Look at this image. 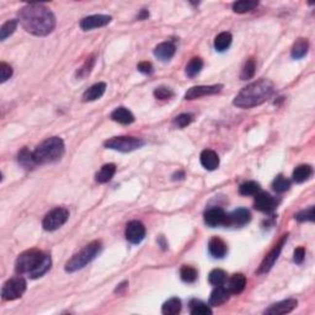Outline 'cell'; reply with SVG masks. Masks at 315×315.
Instances as JSON below:
<instances>
[{"label": "cell", "mask_w": 315, "mask_h": 315, "mask_svg": "<svg viewBox=\"0 0 315 315\" xmlns=\"http://www.w3.org/2000/svg\"><path fill=\"white\" fill-rule=\"evenodd\" d=\"M21 26L35 36H47L54 30L55 16L42 4H29L18 13Z\"/></svg>", "instance_id": "6da1fadb"}, {"label": "cell", "mask_w": 315, "mask_h": 315, "mask_svg": "<svg viewBox=\"0 0 315 315\" xmlns=\"http://www.w3.org/2000/svg\"><path fill=\"white\" fill-rule=\"evenodd\" d=\"M51 266L52 259L50 255L38 249H31L18 255L15 262V271L18 275H29L30 279L36 280L47 273Z\"/></svg>", "instance_id": "7a4b0ae2"}, {"label": "cell", "mask_w": 315, "mask_h": 315, "mask_svg": "<svg viewBox=\"0 0 315 315\" xmlns=\"http://www.w3.org/2000/svg\"><path fill=\"white\" fill-rule=\"evenodd\" d=\"M275 92V85L268 79H260L258 82L246 85L234 99V106L240 108H251L268 100Z\"/></svg>", "instance_id": "3957f363"}, {"label": "cell", "mask_w": 315, "mask_h": 315, "mask_svg": "<svg viewBox=\"0 0 315 315\" xmlns=\"http://www.w3.org/2000/svg\"><path fill=\"white\" fill-rule=\"evenodd\" d=\"M66 152V145L59 137H51L43 140L34 150L37 164H50L59 160Z\"/></svg>", "instance_id": "277c9868"}, {"label": "cell", "mask_w": 315, "mask_h": 315, "mask_svg": "<svg viewBox=\"0 0 315 315\" xmlns=\"http://www.w3.org/2000/svg\"><path fill=\"white\" fill-rule=\"evenodd\" d=\"M101 250V243L99 240L91 242L90 244H88L84 249H82L78 254H75L73 258L69 261H67L66 263V271L67 272H75L78 270H82L83 267L91 262L97 256V254Z\"/></svg>", "instance_id": "5b68a950"}, {"label": "cell", "mask_w": 315, "mask_h": 315, "mask_svg": "<svg viewBox=\"0 0 315 315\" xmlns=\"http://www.w3.org/2000/svg\"><path fill=\"white\" fill-rule=\"evenodd\" d=\"M105 148L107 149L118 150L122 153L133 152L136 149H140V147L144 145V142L140 138H134V137H113L111 140H107L104 143Z\"/></svg>", "instance_id": "8992f818"}, {"label": "cell", "mask_w": 315, "mask_h": 315, "mask_svg": "<svg viewBox=\"0 0 315 315\" xmlns=\"http://www.w3.org/2000/svg\"><path fill=\"white\" fill-rule=\"evenodd\" d=\"M26 280L21 276H16L5 282L1 289V297L4 300H15L22 297L26 291Z\"/></svg>", "instance_id": "52a82bcc"}, {"label": "cell", "mask_w": 315, "mask_h": 315, "mask_svg": "<svg viewBox=\"0 0 315 315\" xmlns=\"http://www.w3.org/2000/svg\"><path fill=\"white\" fill-rule=\"evenodd\" d=\"M69 218V210L64 207H58L51 210L50 213L46 214L43 218L42 227L45 230L53 231L57 230L58 228H61L62 226L67 223Z\"/></svg>", "instance_id": "ba28073f"}, {"label": "cell", "mask_w": 315, "mask_h": 315, "mask_svg": "<svg viewBox=\"0 0 315 315\" xmlns=\"http://www.w3.org/2000/svg\"><path fill=\"white\" fill-rule=\"evenodd\" d=\"M287 236H288V234H284V235H282L281 240H280V242L277 243V244H276L272 249H271V251L268 252L267 255H266L265 259L262 260V262H261L260 267H259V270H258L259 275L267 273L268 271L273 267L275 262L277 261V259H279L280 254H281L282 249H283V245L286 244Z\"/></svg>", "instance_id": "9c48e42d"}, {"label": "cell", "mask_w": 315, "mask_h": 315, "mask_svg": "<svg viewBox=\"0 0 315 315\" xmlns=\"http://www.w3.org/2000/svg\"><path fill=\"white\" fill-rule=\"evenodd\" d=\"M223 89V85H200V87H193L187 90L185 94V100H194V99H200L202 96L207 95L218 94Z\"/></svg>", "instance_id": "30bf717a"}, {"label": "cell", "mask_w": 315, "mask_h": 315, "mask_svg": "<svg viewBox=\"0 0 315 315\" xmlns=\"http://www.w3.org/2000/svg\"><path fill=\"white\" fill-rule=\"evenodd\" d=\"M126 239L132 244H140L145 236V227L138 221H132L126 227Z\"/></svg>", "instance_id": "8fae6325"}, {"label": "cell", "mask_w": 315, "mask_h": 315, "mask_svg": "<svg viewBox=\"0 0 315 315\" xmlns=\"http://www.w3.org/2000/svg\"><path fill=\"white\" fill-rule=\"evenodd\" d=\"M251 221V214L246 208H238L231 213H227L226 227H243Z\"/></svg>", "instance_id": "7c38bea8"}, {"label": "cell", "mask_w": 315, "mask_h": 315, "mask_svg": "<svg viewBox=\"0 0 315 315\" xmlns=\"http://www.w3.org/2000/svg\"><path fill=\"white\" fill-rule=\"evenodd\" d=\"M112 20V18L108 15H91L82 18L80 21V29L83 31H90L92 29H99L108 25Z\"/></svg>", "instance_id": "4fadbf2b"}, {"label": "cell", "mask_w": 315, "mask_h": 315, "mask_svg": "<svg viewBox=\"0 0 315 315\" xmlns=\"http://www.w3.org/2000/svg\"><path fill=\"white\" fill-rule=\"evenodd\" d=\"M254 208L263 213H271L276 208V200L267 192H259L255 194Z\"/></svg>", "instance_id": "5bb4252c"}, {"label": "cell", "mask_w": 315, "mask_h": 315, "mask_svg": "<svg viewBox=\"0 0 315 315\" xmlns=\"http://www.w3.org/2000/svg\"><path fill=\"white\" fill-rule=\"evenodd\" d=\"M227 213L221 207H213L206 210L205 223L210 228L218 226H226Z\"/></svg>", "instance_id": "9a60e30c"}, {"label": "cell", "mask_w": 315, "mask_h": 315, "mask_svg": "<svg viewBox=\"0 0 315 315\" xmlns=\"http://www.w3.org/2000/svg\"><path fill=\"white\" fill-rule=\"evenodd\" d=\"M298 302L296 299H286L282 302L276 303L272 304L270 308L265 310V314L267 315H283L288 314L292 310H294L297 308Z\"/></svg>", "instance_id": "2e32d148"}, {"label": "cell", "mask_w": 315, "mask_h": 315, "mask_svg": "<svg viewBox=\"0 0 315 315\" xmlns=\"http://www.w3.org/2000/svg\"><path fill=\"white\" fill-rule=\"evenodd\" d=\"M246 287V277L243 273H235L228 280L226 284V288L228 289L230 294H239Z\"/></svg>", "instance_id": "e0dca14e"}, {"label": "cell", "mask_w": 315, "mask_h": 315, "mask_svg": "<svg viewBox=\"0 0 315 315\" xmlns=\"http://www.w3.org/2000/svg\"><path fill=\"white\" fill-rule=\"evenodd\" d=\"M229 296H230V293L226 288V286H217L214 291L210 293L208 304L212 305V307H219V305L224 304L229 299Z\"/></svg>", "instance_id": "ac0fdd59"}, {"label": "cell", "mask_w": 315, "mask_h": 315, "mask_svg": "<svg viewBox=\"0 0 315 315\" xmlns=\"http://www.w3.org/2000/svg\"><path fill=\"white\" fill-rule=\"evenodd\" d=\"M208 250H210V254L212 255L213 258L215 259H222L224 258L228 252V247H227V244L221 239V238H212L208 243Z\"/></svg>", "instance_id": "d6986e66"}, {"label": "cell", "mask_w": 315, "mask_h": 315, "mask_svg": "<svg viewBox=\"0 0 315 315\" xmlns=\"http://www.w3.org/2000/svg\"><path fill=\"white\" fill-rule=\"evenodd\" d=\"M201 164L207 170H215L219 166V157L214 150L206 149L201 153Z\"/></svg>", "instance_id": "ffe728a7"}, {"label": "cell", "mask_w": 315, "mask_h": 315, "mask_svg": "<svg viewBox=\"0 0 315 315\" xmlns=\"http://www.w3.org/2000/svg\"><path fill=\"white\" fill-rule=\"evenodd\" d=\"M176 52L175 45L171 42H163L159 43V45L155 47L154 50V55L158 58V59H160V61H169L171 58L174 57Z\"/></svg>", "instance_id": "44dd1931"}, {"label": "cell", "mask_w": 315, "mask_h": 315, "mask_svg": "<svg viewBox=\"0 0 315 315\" xmlns=\"http://www.w3.org/2000/svg\"><path fill=\"white\" fill-rule=\"evenodd\" d=\"M106 84L105 83H96L92 87H90L87 91L83 94V101L89 103V101H95L97 99H100L104 94H105Z\"/></svg>", "instance_id": "7402d4cb"}, {"label": "cell", "mask_w": 315, "mask_h": 315, "mask_svg": "<svg viewBox=\"0 0 315 315\" xmlns=\"http://www.w3.org/2000/svg\"><path fill=\"white\" fill-rule=\"evenodd\" d=\"M111 118L115 122H118L121 124H131L134 122V116L133 113L129 110H127L126 107H118L115 111H112L111 113Z\"/></svg>", "instance_id": "603a6c76"}, {"label": "cell", "mask_w": 315, "mask_h": 315, "mask_svg": "<svg viewBox=\"0 0 315 315\" xmlns=\"http://www.w3.org/2000/svg\"><path fill=\"white\" fill-rule=\"evenodd\" d=\"M313 175V168L310 165H299L294 169L292 177L296 184H303L309 180Z\"/></svg>", "instance_id": "cb8c5ba5"}, {"label": "cell", "mask_w": 315, "mask_h": 315, "mask_svg": "<svg viewBox=\"0 0 315 315\" xmlns=\"http://www.w3.org/2000/svg\"><path fill=\"white\" fill-rule=\"evenodd\" d=\"M308 50H309V42H308V39L298 38L297 41L294 42L293 47H292V58H294V59H300V58H303L307 54Z\"/></svg>", "instance_id": "d4e9b609"}, {"label": "cell", "mask_w": 315, "mask_h": 315, "mask_svg": "<svg viewBox=\"0 0 315 315\" xmlns=\"http://www.w3.org/2000/svg\"><path fill=\"white\" fill-rule=\"evenodd\" d=\"M18 160L20 163V165L24 166L25 169H34L35 166L38 165L34 157V152H30L27 148H24L21 152L18 153Z\"/></svg>", "instance_id": "484cf974"}, {"label": "cell", "mask_w": 315, "mask_h": 315, "mask_svg": "<svg viewBox=\"0 0 315 315\" xmlns=\"http://www.w3.org/2000/svg\"><path fill=\"white\" fill-rule=\"evenodd\" d=\"M116 174V165L115 164H106L103 168L100 169V171L96 174L95 179H96L97 182L100 184H106V182L110 181L113 177V175Z\"/></svg>", "instance_id": "4316f807"}, {"label": "cell", "mask_w": 315, "mask_h": 315, "mask_svg": "<svg viewBox=\"0 0 315 315\" xmlns=\"http://www.w3.org/2000/svg\"><path fill=\"white\" fill-rule=\"evenodd\" d=\"M181 312V300L179 298H170L169 300H166L163 304L161 308V313L164 315H176Z\"/></svg>", "instance_id": "83f0119b"}, {"label": "cell", "mask_w": 315, "mask_h": 315, "mask_svg": "<svg viewBox=\"0 0 315 315\" xmlns=\"http://www.w3.org/2000/svg\"><path fill=\"white\" fill-rule=\"evenodd\" d=\"M231 39H233V37H231V35L229 32H221L214 39L215 51L224 52L226 50H228L229 46L231 45Z\"/></svg>", "instance_id": "f1b7e54d"}, {"label": "cell", "mask_w": 315, "mask_h": 315, "mask_svg": "<svg viewBox=\"0 0 315 315\" xmlns=\"http://www.w3.org/2000/svg\"><path fill=\"white\" fill-rule=\"evenodd\" d=\"M259 5L258 1L255 0H240V1H235L233 4V11L236 14H245L249 13V11L254 10L256 6Z\"/></svg>", "instance_id": "f546056e"}, {"label": "cell", "mask_w": 315, "mask_h": 315, "mask_svg": "<svg viewBox=\"0 0 315 315\" xmlns=\"http://www.w3.org/2000/svg\"><path fill=\"white\" fill-rule=\"evenodd\" d=\"M190 313L192 315H207L212 314V309L210 308V304H206V303L201 302V300L192 299L190 302Z\"/></svg>", "instance_id": "4dcf8cb0"}, {"label": "cell", "mask_w": 315, "mask_h": 315, "mask_svg": "<svg viewBox=\"0 0 315 315\" xmlns=\"http://www.w3.org/2000/svg\"><path fill=\"white\" fill-rule=\"evenodd\" d=\"M208 281L213 286H224L227 282V273L226 271L221 270V268H215V270L210 271V276H208Z\"/></svg>", "instance_id": "1f68e13d"}, {"label": "cell", "mask_w": 315, "mask_h": 315, "mask_svg": "<svg viewBox=\"0 0 315 315\" xmlns=\"http://www.w3.org/2000/svg\"><path fill=\"white\" fill-rule=\"evenodd\" d=\"M202 68H203L202 59L198 57L192 58L191 61L189 62V64L186 66V75L189 76V78H193V76H196L197 74L202 70Z\"/></svg>", "instance_id": "d6a6232c"}, {"label": "cell", "mask_w": 315, "mask_h": 315, "mask_svg": "<svg viewBox=\"0 0 315 315\" xmlns=\"http://www.w3.org/2000/svg\"><path fill=\"white\" fill-rule=\"evenodd\" d=\"M261 187L258 182L255 181H246L240 185L239 193L243 196H255L260 192Z\"/></svg>", "instance_id": "836d02e7"}, {"label": "cell", "mask_w": 315, "mask_h": 315, "mask_svg": "<svg viewBox=\"0 0 315 315\" xmlns=\"http://www.w3.org/2000/svg\"><path fill=\"white\" fill-rule=\"evenodd\" d=\"M289 187H291V181L286 179L283 175H279L272 182V189L277 193H283V192L288 191Z\"/></svg>", "instance_id": "e575fe53"}, {"label": "cell", "mask_w": 315, "mask_h": 315, "mask_svg": "<svg viewBox=\"0 0 315 315\" xmlns=\"http://www.w3.org/2000/svg\"><path fill=\"white\" fill-rule=\"evenodd\" d=\"M180 277L186 283H193L197 280V270L191 266H182L180 270Z\"/></svg>", "instance_id": "d590c367"}, {"label": "cell", "mask_w": 315, "mask_h": 315, "mask_svg": "<svg viewBox=\"0 0 315 315\" xmlns=\"http://www.w3.org/2000/svg\"><path fill=\"white\" fill-rule=\"evenodd\" d=\"M16 27H18V20H9L0 29V41H5L8 37L15 32Z\"/></svg>", "instance_id": "8d00e7d4"}, {"label": "cell", "mask_w": 315, "mask_h": 315, "mask_svg": "<svg viewBox=\"0 0 315 315\" xmlns=\"http://www.w3.org/2000/svg\"><path fill=\"white\" fill-rule=\"evenodd\" d=\"M255 70H256V63L252 58H250L249 61L245 63L244 68H243L242 74H240V78L242 80H247V79H251L252 76L255 75Z\"/></svg>", "instance_id": "74e56055"}, {"label": "cell", "mask_w": 315, "mask_h": 315, "mask_svg": "<svg viewBox=\"0 0 315 315\" xmlns=\"http://www.w3.org/2000/svg\"><path fill=\"white\" fill-rule=\"evenodd\" d=\"M298 222H314V207L310 206L307 210H303L294 215Z\"/></svg>", "instance_id": "f35d334b"}, {"label": "cell", "mask_w": 315, "mask_h": 315, "mask_svg": "<svg viewBox=\"0 0 315 315\" xmlns=\"http://www.w3.org/2000/svg\"><path fill=\"white\" fill-rule=\"evenodd\" d=\"M192 121H193V116L190 115V113H181V115H179L177 117H175L174 124L180 127V128H184V127L189 126Z\"/></svg>", "instance_id": "ab89813d"}, {"label": "cell", "mask_w": 315, "mask_h": 315, "mask_svg": "<svg viewBox=\"0 0 315 315\" xmlns=\"http://www.w3.org/2000/svg\"><path fill=\"white\" fill-rule=\"evenodd\" d=\"M94 64H95V57L88 58V61L85 62L84 66L79 69L78 73H76L78 78H85V76L89 75L90 71H91V69H92V67H94Z\"/></svg>", "instance_id": "60d3db41"}, {"label": "cell", "mask_w": 315, "mask_h": 315, "mask_svg": "<svg viewBox=\"0 0 315 315\" xmlns=\"http://www.w3.org/2000/svg\"><path fill=\"white\" fill-rule=\"evenodd\" d=\"M154 96L157 99H159V100H169V99H171L174 96V92L169 88L161 87L154 90Z\"/></svg>", "instance_id": "b9f144b4"}, {"label": "cell", "mask_w": 315, "mask_h": 315, "mask_svg": "<svg viewBox=\"0 0 315 315\" xmlns=\"http://www.w3.org/2000/svg\"><path fill=\"white\" fill-rule=\"evenodd\" d=\"M13 75V68L5 62L0 63V82L5 83Z\"/></svg>", "instance_id": "7bdbcfd3"}, {"label": "cell", "mask_w": 315, "mask_h": 315, "mask_svg": "<svg viewBox=\"0 0 315 315\" xmlns=\"http://www.w3.org/2000/svg\"><path fill=\"white\" fill-rule=\"evenodd\" d=\"M304 256H305V249L303 246H299L297 247V249L294 250V254H293V261L296 263H302L303 260H304Z\"/></svg>", "instance_id": "ee69618b"}, {"label": "cell", "mask_w": 315, "mask_h": 315, "mask_svg": "<svg viewBox=\"0 0 315 315\" xmlns=\"http://www.w3.org/2000/svg\"><path fill=\"white\" fill-rule=\"evenodd\" d=\"M138 70H140V73L149 75V74L153 73L152 63H149V62H140V63L138 64Z\"/></svg>", "instance_id": "f6af8a7d"}, {"label": "cell", "mask_w": 315, "mask_h": 315, "mask_svg": "<svg viewBox=\"0 0 315 315\" xmlns=\"http://www.w3.org/2000/svg\"><path fill=\"white\" fill-rule=\"evenodd\" d=\"M184 177H185L184 171H177V173L174 174V176H173L174 180H181V179H184Z\"/></svg>", "instance_id": "bcb514c9"}, {"label": "cell", "mask_w": 315, "mask_h": 315, "mask_svg": "<svg viewBox=\"0 0 315 315\" xmlns=\"http://www.w3.org/2000/svg\"><path fill=\"white\" fill-rule=\"evenodd\" d=\"M148 16H149V13H148V10H145V9H143L142 11H140V16H138V18L140 20H144V18H147Z\"/></svg>", "instance_id": "7dc6e473"}, {"label": "cell", "mask_w": 315, "mask_h": 315, "mask_svg": "<svg viewBox=\"0 0 315 315\" xmlns=\"http://www.w3.org/2000/svg\"><path fill=\"white\" fill-rule=\"evenodd\" d=\"M127 284H128V283H127V282H123V283L120 284V287H117V288H116V291H115L116 293H121V291H122V289L126 288Z\"/></svg>", "instance_id": "c3c4849f"}]
</instances>
